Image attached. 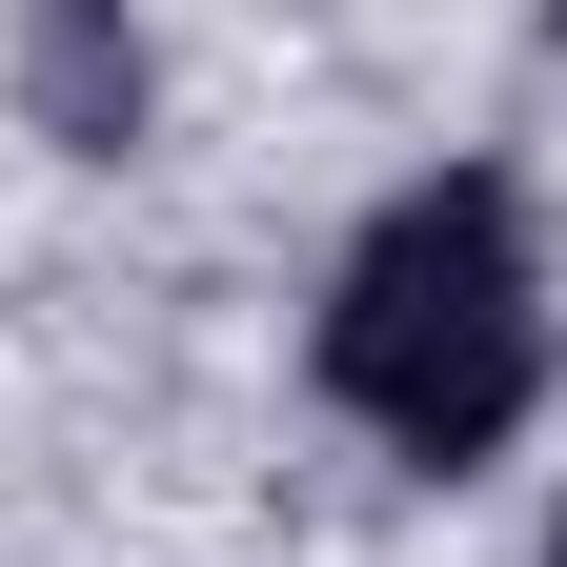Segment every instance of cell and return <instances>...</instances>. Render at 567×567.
<instances>
[{
    "label": "cell",
    "instance_id": "3",
    "mask_svg": "<svg viewBox=\"0 0 567 567\" xmlns=\"http://www.w3.org/2000/svg\"><path fill=\"white\" fill-rule=\"evenodd\" d=\"M547 567H567V527H547Z\"/></svg>",
    "mask_w": 567,
    "mask_h": 567
},
{
    "label": "cell",
    "instance_id": "1",
    "mask_svg": "<svg viewBox=\"0 0 567 567\" xmlns=\"http://www.w3.org/2000/svg\"><path fill=\"white\" fill-rule=\"evenodd\" d=\"M305 365H324V405L365 425L385 466H486L547 405V244H527V203L486 183V163L405 183L385 224L324 264Z\"/></svg>",
    "mask_w": 567,
    "mask_h": 567
},
{
    "label": "cell",
    "instance_id": "2",
    "mask_svg": "<svg viewBox=\"0 0 567 567\" xmlns=\"http://www.w3.org/2000/svg\"><path fill=\"white\" fill-rule=\"evenodd\" d=\"M41 102H61V142L142 122V41H102V0H41Z\"/></svg>",
    "mask_w": 567,
    "mask_h": 567
}]
</instances>
